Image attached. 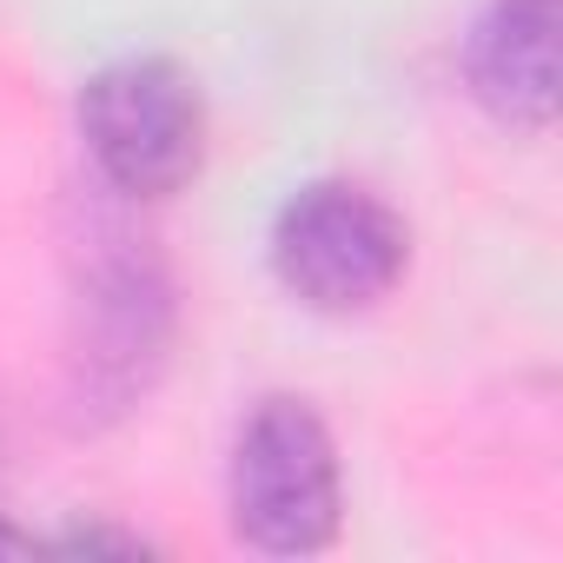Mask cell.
I'll return each mask as SVG.
<instances>
[{
  "label": "cell",
  "mask_w": 563,
  "mask_h": 563,
  "mask_svg": "<svg viewBox=\"0 0 563 563\" xmlns=\"http://www.w3.org/2000/svg\"><path fill=\"white\" fill-rule=\"evenodd\" d=\"M339 444L306 398H265L232 444V523L272 556H306L339 537Z\"/></svg>",
  "instance_id": "6da1fadb"
},
{
  "label": "cell",
  "mask_w": 563,
  "mask_h": 563,
  "mask_svg": "<svg viewBox=\"0 0 563 563\" xmlns=\"http://www.w3.org/2000/svg\"><path fill=\"white\" fill-rule=\"evenodd\" d=\"M405 258H411L405 219L352 179H319L292 192L272 219V272L312 312L378 306L405 278Z\"/></svg>",
  "instance_id": "7a4b0ae2"
},
{
  "label": "cell",
  "mask_w": 563,
  "mask_h": 563,
  "mask_svg": "<svg viewBox=\"0 0 563 563\" xmlns=\"http://www.w3.org/2000/svg\"><path fill=\"white\" fill-rule=\"evenodd\" d=\"M80 140L107 186H120L126 199H166L206 159L199 87L159 54L113 60L80 87Z\"/></svg>",
  "instance_id": "3957f363"
},
{
  "label": "cell",
  "mask_w": 563,
  "mask_h": 563,
  "mask_svg": "<svg viewBox=\"0 0 563 563\" xmlns=\"http://www.w3.org/2000/svg\"><path fill=\"white\" fill-rule=\"evenodd\" d=\"M464 74L484 113L543 133L556 120V0H490L464 41Z\"/></svg>",
  "instance_id": "277c9868"
},
{
  "label": "cell",
  "mask_w": 563,
  "mask_h": 563,
  "mask_svg": "<svg viewBox=\"0 0 563 563\" xmlns=\"http://www.w3.org/2000/svg\"><path fill=\"white\" fill-rule=\"evenodd\" d=\"M0 550H34V537H14V530H0Z\"/></svg>",
  "instance_id": "5b68a950"
}]
</instances>
